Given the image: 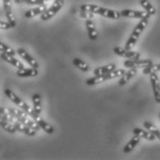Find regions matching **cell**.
<instances>
[{"mask_svg":"<svg viewBox=\"0 0 160 160\" xmlns=\"http://www.w3.org/2000/svg\"><path fill=\"white\" fill-rule=\"evenodd\" d=\"M132 133L134 135H136L138 137L143 138V139H146L148 141H154L156 139V136L154 134H152L150 132L148 131H144L142 129H140V128H134L132 130Z\"/></svg>","mask_w":160,"mask_h":160,"instance_id":"obj_18","label":"cell"},{"mask_svg":"<svg viewBox=\"0 0 160 160\" xmlns=\"http://www.w3.org/2000/svg\"><path fill=\"white\" fill-rule=\"evenodd\" d=\"M149 76H150V82H151V86H152L155 100L158 104H160V82L158 76L157 75L156 72L149 74Z\"/></svg>","mask_w":160,"mask_h":160,"instance_id":"obj_11","label":"cell"},{"mask_svg":"<svg viewBox=\"0 0 160 160\" xmlns=\"http://www.w3.org/2000/svg\"><path fill=\"white\" fill-rule=\"evenodd\" d=\"M29 116L34 120V122L38 125V127L40 128V129H42L44 132H46V133H48V134H52L53 132H54V128L49 124V123H47L46 120L44 119V118H42L41 117H40V115L37 114L34 110H32Z\"/></svg>","mask_w":160,"mask_h":160,"instance_id":"obj_7","label":"cell"},{"mask_svg":"<svg viewBox=\"0 0 160 160\" xmlns=\"http://www.w3.org/2000/svg\"><path fill=\"white\" fill-rule=\"evenodd\" d=\"M80 11V16L83 19H86V20H92V17H93V14L91 12H88V11H83V10H79Z\"/></svg>","mask_w":160,"mask_h":160,"instance_id":"obj_29","label":"cell"},{"mask_svg":"<svg viewBox=\"0 0 160 160\" xmlns=\"http://www.w3.org/2000/svg\"><path fill=\"white\" fill-rule=\"evenodd\" d=\"M39 73L38 69H34V68H31V69H26L23 68L22 69H18L16 74L18 77L21 78H30V77H35L37 76Z\"/></svg>","mask_w":160,"mask_h":160,"instance_id":"obj_15","label":"cell"},{"mask_svg":"<svg viewBox=\"0 0 160 160\" xmlns=\"http://www.w3.org/2000/svg\"><path fill=\"white\" fill-rule=\"evenodd\" d=\"M125 69H114L108 73H105V74H102V75H97V76H94V77H92L90 79L86 80L85 83L87 85H95V84H98L100 82H106L108 80H111V79H115V78H118V77H121L124 73H125Z\"/></svg>","mask_w":160,"mask_h":160,"instance_id":"obj_3","label":"cell"},{"mask_svg":"<svg viewBox=\"0 0 160 160\" xmlns=\"http://www.w3.org/2000/svg\"><path fill=\"white\" fill-rule=\"evenodd\" d=\"M117 68V66L115 65L114 63H111V64H108V65H105V66H101V67H98L93 70V74L95 76L97 75H102V74H105V73H108L112 70H114Z\"/></svg>","mask_w":160,"mask_h":160,"instance_id":"obj_22","label":"cell"},{"mask_svg":"<svg viewBox=\"0 0 160 160\" xmlns=\"http://www.w3.org/2000/svg\"><path fill=\"white\" fill-rule=\"evenodd\" d=\"M32 105H33V110L37 113V114H41L42 112V97L39 93H34L32 96Z\"/></svg>","mask_w":160,"mask_h":160,"instance_id":"obj_21","label":"cell"},{"mask_svg":"<svg viewBox=\"0 0 160 160\" xmlns=\"http://www.w3.org/2000/svg\"><path fill=\"white\" fill-rule=\"evenodd\" d=\"M72 63H73V65H74L76 68H78L80 70H82V71H83V72H87V71L90 69L89 65H88L86 62H84L82 59L79 58H75L72 60Z\"/></svg>","mask_w":160,"mask_h":160,"instance_id":"obj_25","label":"cell"},{"mask_svg":"<svg viewBox=\"0 0 160 160\" xmlns=\"http://www.w3.org/2000/svg\"><path fill=\"white\" fill-rule=\"evenodd\" d=\"M158 71H160V64H152L146 68H143L142 69V73L145 75H149L153 72L157 73Z\"/></svg>","mask_w":160,"mask_h":160,"instance_id":"obj_28","label":"cell"},{"mask_svg":"<svg viewBox=\"0 0 160 160\" xmlns=\"http://www.w3.org/2000/svg\"><path fill=\"white\" fill-rule=\"evenodd\" d=\"M85 26H86V30H87L89 39L92 41L96 40L98 37V33H97L96 28L93 24V22L92 20H86L85 21Z\"/></svg>","mask_w":160,"mask_h":160,"instance_id":"obj_16","label":"cell"},{"mask_svg":"<svg viewBox=\"0 0 160 160\" xmlns=\"http://www.w3.org/2000/svg\"><path fill=\"white\" fill-rule=\"evenodd\" d=\"M0 127L3 130H5L6 132H8L9 133H12V134L16 133V132H17V130L15 129V127L13 126V124L10 123L9 121L6 120L5 118H3L1 116H0Z\"/></svg>","mask_w":160,"mask_h":160,"instance_id":"obj_23","label":"cell"},{"mask_svg":"<svg viewBox=\"0 0 160 160\" xmlns=\"http://www.w3.org/2000/svg\"><path fill=\"white\" fill-rule=\"evenodd\" d=\"M26 4L28 5H36V6H40V5H44L45 4V0H25Z\"/></svg>","mask_w":160,"mask_h":160,"instance_id":"obj_30","label":"cell"},{"mask_svg":"<svg viewBox=\"0 0 160 160\" xmlns=\"http://www.w3.org/2000/svg\"><path fill=\"white\" fill-rule=\"evenodd\" d=\"M16 53L22 58L23 60H25L32 68H34V69L39 68V63L37 62V60L33 57H32V55L27 50H25L24 48H22V47L18 48Z\"/></svg>","mask_w":160,"mask_h":160,"instance_id":"obj_9","label":"cell"},{"mask_svg":"<svg viewBox=\"0 0 160 160\" xmlns=\"http://www.w3.org/2000/svg\"><path fill=\"white\" fill-rule=\"evenodd\" d=\"M149 18H150V15H147L146 17L141 19L140 22L138 23L137 25L135 26V28L133 29L132 34L130 35L126 45H125V48L128 49V50H131L133 46H135L136 42H137L138 38L140 37L141 33L143 32V30L146 28L148 22H149Z\"/></svg>","mask_w":160,"mask_h":160,"instance_id":"obj_2","label":"cell"},{"mask_svg":"<svg viewBox=\"0 0 160 160\" xmlns=\"http://www.w3.org/2000/svg\"><path fill=\"white\" fill-rule=\"evenodd\" d=\"M64 6V0H55L53 5L49 8H46V10L41 14L40 19L42 21H48L49 19H52Z\"/></svg>","mask_w":160,"mask_h":160,"instance_id":"obj_6","label":"cell"},{"mask_svg":"<svg viewBox=\"0 0 160 160\" xmlns=\"http://www.w3.org/2000/svg\"><path fill=\"white\" fill-rule=\"evenodd\" d=\"M8 111L10 112V114H12V116L17 118L18 120H20L21 122H22L23 124L36 130V131H39L40 128L38 127V125L34 122V120L27 114L25 111H23L22 109L20 110V109H17V108H8Z\"/></svg>","mask_w":160,"mask_h":160,"instance_id":"obj_4","label":"cell"},{"mask_svg":"<svg viewBox=\"0 0 160 160\" xmlns=\"http://www.w3.org/2000/svg\"><path fill=\"white\" fill-rule=\"evenodd\" d=\"M79 10H83V11H88L92 14H98L101 15L105 18L112 19V20H118L119 19L120 13L118 11H116L113 9H109L104 7H100L98 5H92V4H84L82 5L79 8Z\"/></svg>","mask_w":160,"mask_h":160,"instance_id":"obj_1","label":"cell"},{"mask_svg":"<svg viewBox=\"0 0 160 160\" xmlns=\"http://www.w3.org/2000/svg\"><path fill=\"white\" fill-rule=\"evenodd\" d=\"M140 5L144 8L145 12L147 14H149L150 16H153L156 14L157 10H156L155 7L148 0H140Z\"/></svg>","mask_w":160,"mask_h":160,"instance_id":"obj_24","label":"cell"},{"mask_svg":"<svg viewBox=\"0 0 160 160\" xmlns=\"http://www.w3.org/2000/svg\"><path fill=\"white\" fill-rule=\"evenodd\" d=\"M11 28H13V27L8 22H1L0 21V30H8Z\"/></svg>","mask_w":160,"mask_h":160,"instance_id":"obj_31","label":"cell"},{"mask_svg":"<svg viewBox=\"0 0 160 160\" xmlns=\"http://www.w3.org/2000/svg\"><path fill=\"white\" fill-rule=\"evenodd\" d=\"M153 64L152 59H141V58H136V59H129L124 61L123 65L126 68H133V69H139V68H146L150 65Z\"/></svg>","mask_w":160,"mask_h":160,"instance_id":"obj_8","label":"cell"},{"mask_svg":"<svg viewBox=\"0 0 160 160\" xmlns=\"http://www.w3.org/2000/svg\"><path fill=\"white\" fill-rule=\"evenodd\" d=\"M159 118H160V114H159Z\"/></svg>","mask_w":160,"mask_h":160,"instance_id":"obj_33","label":"cell"},{"mask_svg":"<svg viewBox=\"0 0 160 160\" xmlns=\"http://www.w3.org/2000/svg\"><path fill=\"white\" fill-rule=\"evenodd\" d=\"M14 2H15L16 4H21V3H24L25 0H14Z\"/></svg>","mask_w":160,"mask_h":160,"instance_id":"obj_32","label":"cell"},{"mask_svg":"<svg viewBox=\"0 0 160 160\" xmlns=\"http://www.w3.org/2000/svg\"><path fill=\"white\" fill-rule=\"evenodd\" d=\"M5 94L7 95V97L10 100V101H12L15 105H17L21 109H22L23 111H25L27 114L29 115L32 110H33V108H32L26 102H24L22 99L21 98V97H19L14 92L12 91V90H10V89H6L5 90Z\"/></svg>","mask_w":160,"mask_h":160,"instance_id":"obj_5","label":"cell"},{"mask_svg":"<svg viewBox=\"0 0 160 160\" xmlns=\"http://www.w3.org/2000/svg\"><path fill=\"white\" fill-rule=\"evenodd\" d=\"M119 13H120V16L124 18L140 19V20L149 15L145 11H139V10H132V9H123Z\"/></svg>","mask_w":160,"mask_h":160,"instance_id":"obj_13","label":"cell"},{"mask_svg":"<svg viewBox=\"0 0 160 160\" xmlns=\"http://www.w3.org/2000/svg\"><path fill=\"white\" fill-rule=\"evenodd\" d=\"M0 51L2 53L8 54V55H11V56H15L17 54L16 51L12 47H10L9 46H8L7 44L2 43V42H0Z\"/></svg>","mask_w":160,"mask_h":160,"instance_id":"obj_27","label":"cell"},{"mask_svg":"<svg viewBox=\"0 0 160 160\" xmlns=\"http://www.w3.org/2000/svg\"><path fill=\"white\" fill-rule=\"evenodd\" d=\"M140 140H141V138L134 135L133 137L127 142V144L123 147V153H125V154L131 153L136 147V145H137L138 143L140 142Z\"/></svg>","mask_w":160,"mask_h":160,"instance_id":"obj_20","label":"cell"},{"mask_svg":"<svg viewBox=\"0 0 160 160\" xmlns=\"http://www.w3.org/2000/svg\"><path fill=\"white\" fill-rule=\"evenodd\" d=\"M114 53L116 55L121 57V58H125L128 59H136L141 58V54L135 52V51H132V50H128L126 48H122L119 46H116L113 49Z\"/></svg>","mask_w":160,"mask_h":160,"instance_id":"obj_10","label":"cell"},{"mask_svg":"<svg viewBox=\"0 0 160 160\" xmlns=\"http://www.w3.org/2000/svg\"><path fill=\"white\" fill-rule=\"evenodd\" d=\"M0 58H1L4 61H6V62L11 64L12 66H14L15 68H17L18 69H23V68H25L22 63L20 60H18L17 58H15L14 56H11V55H8V54H5V53H2V54L0 55Z\"/></svg>","mask_w":160,"mask_h":160,"instance_id":"obj_14","label":"cell"},{"mask_svg":"<svg viewBox=\"0 0 160 160\" xmlns=\"http://www.w3.org/2000/svg\"><path fill=\"white\" fill-rule=\"evenodd\" d=\"M136 74H137V69L132 68L129 71L125 72V73L121 76L120 80L118 81V84H119L120 86L125 85V84L128 83V82H130V80H131L132 78H133Z\"/></svg>","mask_w":160,"mask_h":160,"instance_id":"obj_19","label":"cell"},{"mask_svg":"<svg viewBox=\"0 0 160 160\" xmlns=\"http://www.w3.org/2000/svg\"><path fill=\"white\" fill-rule=\"evenodd\" d=\"M46 10V6L44 5H40L34 8H32L30 10H27L25 13H24V16L25 18L27 19H30V18H33L35 16H38V15H41L42 13H44Z\"/></svg>","mask_w":160,"mask_h":160,"instance_id":"obj_17","label":"cell"},{"mask_svg":"<svg viewBox=\"0 0 160 160\" xmlns=\"http://www.w3.org/2000/svg\"><path fill=\"white\" fill-rule=\"evenodd\" d=\"M3 8H4V11L7 17L8 22L12 25V27L14 28L16 26V19L14 17V14L12 12V8H11V0H3Z\"/></svg>","mask_w":160,"mask_h":160,"instance_id":"obj_12","label":"cell"},{"mask_svg":"<svg viewBox=\"0 0 160 160\" xmlns=\"http://www.w3.org/2000/svg\"><path fill=\"white\" fill-rule=\"evenodd\" d=\"M143 127L148 131V132H150L152 134H154L156 138H158V140H160V131L154 125V124H152L151 122H149V121H145V122H143Z\"/></svg>","mask_w":160,"mask_h":160,"instance_id":"obj_26","label":"cell"}]
</instances>
